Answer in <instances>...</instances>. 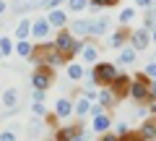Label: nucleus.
Returning <instances> with one entry per match:
<instances>
[{
	"instance_id": "obj_1",
	"label": "nucleus",
	"mask_w": 156,
	"mask_h": 141,
	"mask_svg": "<svg viewBox=\"0 0 156 141\" xmlns=\"http://www.w3.org/2000/svg\"><path fill=\"white\" fill-rule=\"evenodd\" d=\"M117 73H120V71H117L115 63L99 60V63H94V65H91V71H89V81H86V84H89V86H96V89H99V86H109L112 81H115Z\"/></svg>"
},
{
	"instance_id": "obj_2",
	"label": "nucleus",
	"mask_w": 156,
	"mask_h": 141,
	"mask_svg": "<svg viewBox=\"0 0 156 141\" xmlns=\"http://www.w3.org/2000/svg\"><path fill=\"white\" fill-rule=\"evenodd\" d=\"M128 97L135 105H151V102H156V97L151 94V79L143 71H138V73L133 76V84H130V94Z\"/></svg>"
},
{
	"instance_id": "obj_3",
	"label": "nucleus",
	"mask_w": 156,
	"mask_h": 141,
	"mask_svg": "<svg viewBox=\"0 0 156 141\" xmlns=\"http://www.w3.org/2000/svg\"><path fill=\"white\" fill-rule=\"evenodd\" d=\"M55 84V68L50 65H37L34 68V73H31V86L34 89H50V86Z\"/></svg>"
},
{
	"instance_id": "obj_4",
	"label": "nucleus",
	"mask_w": 156,
	"mask_h": 141,
	"mask_svg": "<svg viewBox=\"0 0 156 141\" xmlns=\"http://www.w3.org/2000/svg\"><path fill=\"white\" fill-rule=\"evenodd\" d=\"M81 133H86V131H83V123L57 125V128H55V136H52V141H76Z\"/></svg>"
},
{
	"instance_id": "obj_5",
	"label": "nucleus",
	"mask_w": 156,
	"mask_h": 141,
	"mask_svg": "<svg viewBox=\"0 0 156 141\" xmlns=\"http://www.w3.org/2000/svg\"><path fill=\"white\" fill-rule=\"evenodd\" d=\"M130 84H133V76L130 73H117L109 86H112V91L117 94V99H125V97L130 94Z\"/></svg>"
},
{
	"instance_id": "obj_6",
	"label": "nucleus",
	"mask_w": 156,
	"mask_h": 141,
	"mask_svg": "<svg viewBox=\"0 0 156 141\" xmlns=\"http://www.w3.org/2000/svg\"><path fill=\"white\" fill-rule=\"evenodd\" d=\"M130 45L135 47V50L138 52H146L148 50V45H151V32L148 29H133V32H130Z\"/></svg>"
},
{
	"instance_id": "obj_7",
	"label": "nucleus",
	"mask_w": 156,
	"mask_h": 141,
	"mask_svg": "<svg viewBox=\"0 0 156 141\" xmlns=\"http://www.w3.org/2000/svg\"><path fill=\"white\" fill-rule=\"evenodd\" d=\"M130 32H133V29H128V26H120L115 34H109V39H107V45H104V47H115V50L125 47V45L130 42Z\"/></svg>"
},
{
	"instance_id": "obj_8",
	"label": "nucleus",
	"mask_w": 156,
	"mask_h": 141,
	"mask_svg": "<svg viewBox=\"0 0 156 141\" xmlns=\"http://www.w3.org/2000/svg\"><path fill=\"white\" fill-rule=\"evenodd\" d=\"M55 115L60 120H68L70 115H76V102H73L70 97H60V99L55 102Z\"/></svg>"
},
{
	"instance_id": "obj_9",
	"label": "nucleus",
	"mask_w": 156,
	"mask_h": 141,
	"mask_svg": "<svg viewBox=\"0 0 156 141\" xmlns=\"http://www.w3.org/2000/svg\"><path fill=\"white\" fill-rule=\"evenodd\" d=\"M50 32H52V24L47 21V16H39L37 21L31 24V37L39 39V42H44V37H50Z\"/></svg>"
},
{
	"instance_id": "obj_10",
	"label": "nucleus",
	"mask_w": 156,
	"mask_h": 141,
	"mask_svg": "<svg viewBox=\"0 0 156 141\" xmlns=\"http://www.w3.org/2000/svg\"><path fill=\"white\" fill-rule=\"evenodd\" d=\"M62 52L57 50L52 42H44V65H50V68H60L62 65Z\"/></svg>"
},
{
	"instance_id": "obj_11",
	"label": "nucleus",
	"mask_w": 156,
	"mask_h": 141,
	"mask_svg": "<svg viewBox=\"0 0 156 141\" xmlns=\"http://www.w3.org/2000/svg\"><path fill=\"white\" fill-rule=\"evenodd\" d=\"M96 102L99 105H104L107 110H112V107H117V94L112 91V86H99V91H96Z\"/></svg>"
},
{
	"instance_id": "obj_12",
	"label": "nucleus",
	"mask_w": 156,
	"mask_h": 141,
	"mask_svg": "<svg viewBox=\"0 0 156 141\" xmlns=\"http://www.w3.org/2000/svg\"><path fill=\"white\" fill-rule=\"evenodd\" d=\"M81 63L83 65H94V63H99V47L94 45V42H89L86 39V45H83V50H81Z\"/></svg>"
},
{
	"instance_id": "obj_13",
	"label": "nucleus",
	"mask_w": 156,
	"mask_h": 141,
	"mask_svg": "<svg viewBox=\"0 0 156 141\" xmlns=\"http://www.w3.org/2000/svg\"><path fill=\"white\" fill-rule=\"evenodd\" d=\"M109 128H112V118H109V113H101V115H96V118L91 120V131H94L96 136L107 133Z\"/></svg>"
},
{
	"instance_id": "obj_14",
	"label": "nucleus",
	"mask_w": 156,
	"mask_h": 141,
	"mask_svg": "<svg viewBox=\"0 0 156 141\" xmlns=\"http://www.w3.org/2000/svg\"><path fill=\"white\" fill-rule=\"evenodd\" d=\"M138 133L143 136L146 141H156V118L154 115H148V118L138 125Z\"/></svg>"
},
{
	"instance_id": "obj_15",
	"label": "nucleus",
	"mask_w": 156,
	"mask_h": 141,
	"mask_svg": "<svg viewBox=\"0 0 156 141\" xmlns=\"http://www.w3.org/2000/svg\"><path fill=\"white\" fill-rule=\"evenodd\" d=\"M70 32L76 34L78 39H81V37H91V18H76V21L70 24Z\"/></svg>"
},
{
	"instance_id": "obj_16",
	"label": "nucleus",
	"mask_w": 156,
	"mask_h": 141,
	"mask_svg": "<svg viewBox=\"0 0 156 141\" xmlns=\"http://www.w3.org/2000/svg\"><path fill=\"white\" fill-rule=\"evenodd\" d=\"M135 60H138V50H135L130 42L125 47H120V55H117V63H120V65H133Z\"/></svg>"
},
{
	"instance_id": "obj_17",
	"label": "nucleus",
	"mask_w": 156,
	"mask_h": 141,
	"mask_svg": "<svg viewBox=\"0 0 156 141\" xmlns=\"http://www.w3.org/2000/svg\"><path fill=\"white\" fill-rule=\"evenodd\" d=\"M18 99H21V91L18 89H5L3 91V97H0V102H3V107L5 110H18Z\"/></svg>"
},
{
	"instance_id": "obj_18",
	"label": "nucleus",
	"mask_w": 156,
	"mask_h": 141,
	"mask_svg": "<svg viewBox=\"0 0 156 141\" xmlns=\"http://www.w3.org/2000/svg\"><path fill=\"white\" fill-rule=\"evenodd\" d=\"M47 21L52 24V29H62L68 26V13L62 8H52V11H47Z\"/></svg>"
},
{
	"instance_id": "obj_19",
	"label": "nucleus",
	"mask_w": 156,
	"mask_h": 141,
	"mask_svg": "<svg viewBox=\"0 0 156 141\" xmlns=\"http://www.w3.org/2000/svg\"><path fill=\"white\" fill-rule=\"evenodd\" d=\"M65 76H68V81H73V84H78V81H83V76H86V71H83V63H68L65 65Z\"/></svg>"
},
{
	"instance_id": "obj_20",
	"label": "nucleus",
	"mask_w": 156,
	"mask_h": 141,
	"mask_svg": "<svg viewBox=\"0 0 156 141\" xmlns=\"http://www.w3.org/2000/svg\"><path fill=\"white\" fill-rule=\"evenodd\" d=\"M109 32V18L99 16V18H91V37H101V34Z\"/></svg>"
},
{
	"instance_id": "obj_21",
	"label": "nucleus",
	"mask_w": 156,
	"mask_h": 141,
	"mask_svg": "<svg viewBox=\"0 0 156 141\" xmlns=\"http://www.w3.org/2000/svg\"><path fill=\"white\" fill-rule=\"evenodd\" d=\"M34 8H42V0H16V3H13V11H16L18 16L34 11Z\"/></svg>"
},
{
	"instance_id": "obj_22",
	"label": "nucleus",
	"mask_w": 156,
	"mask_h": 141,
	"mask_svg": "<svg viewBox=\"0 0 156 141\" xmlns=\"http://www.w3.org/2000/svg\"><path fill=\"white\" fill-rule=\"evenodd\" d=\"M76 115H78L81 120L91 115V99H89V97L81 94V99H76Z\"/></svg>"
},
{
	"instance_id": "obj_23",
	"label": "nucleus",
	"mask_w": 156,
	"mask_h": 141,
	"mask_svg": "<svg viewBox=\"0 0 156 141\" xmlns=\"http://www.w3.org/2000/svg\"><path fill=\"white\" fill-rule=\"evenodd\" d=\"M31 50H34V45H31L29 39H18V42H16V50H13V52H16L18 58H26V60H29Z\"/></svg>"
},
{
	"instance_id": "obj_24",
	"label": "nucleus",
	"mask_w": 156,
	"mask_h": 141,
	"mask_svg": "<svg viewBox=\"0 0 156 141\" xmlns=\"http://www.w3.org/2000/svg\"><path fill=\"white\" fill-rule=\"evenodd\" d=\"M31 24H34V21L21 18V24L16 26V37H18V39H29V37H31Z\"/></svg>"
},
{
	"instance_id": "obj_25",
	"label": "nucleus",
	"mask_w": 156,
	"mask_h": 141,
	"mask_svg": "<svg viewBox=\"0 0 156 141\" xmlns=\"http://www.w3.org/2000/svg\"><path fill=\"white\" fill-rule=\"evenodd\" d=\"M133 18H135V6H128V8H122V11H120L117 21H120V26H128Z\"/></svg>"
},
{
	"instance_id": "obj_26",
	"label": "nucleus",
	"mask_w": 156,
	"mask_h": 141,
	"mask_svg": "<svg viewBox=\"0 0 156 141\" xmlns=\"http://www.w3.org/2000/svg\"><path fill=\"white\" fill-rule=\"evenodd\" d=\"M42 128H44V118H37V115H34L31 123H29V133H31V136H39V133H42Z\"/></svg>"
},
{
	"instance_id": "obj_27",
	"label": "nucleus",
	"mask_w": 156,
	"mask_h": 141,
	"mask_svg": "<svg viewBox=\"0 0 156 141\" xmlns=\"http://www.w3.org/2000/svg\"><path fill=\"white\" fill-rule=\"evenodd\" d=\"M89 3H91V0H68V8H70L73 13H81V11L89 8Z\"/></svg>"
},
{
	"instance_id": "obj_28",
	"label": "nucleus",
	"mask_w": 156,
	"mask_h": 141,
	"mask_svg": "<svg viewBox=\"0 0 156 141\" xmlns=\"http://www.w3.org/2000/svg\"><path fill=\"white\" fill-rule=\"evenodd\" d=\"M13 50H16V45H13L8 37H0V52L8 58V55H13Z\"/></svg>"
},
{
	"instance_id": "obj_29",
	"label": "nucleus",
	"mask_w": 156,
	"mask_h": 141,
	"mask_svg": "<svg viewBox=\"0 0 156 141\" xmlns=\"http://www.w3.org/2000/svg\"><path fill=\"white\" fill-rule=\"evenodd\" d=\"M115 133L120 136V139H125V136L130 133V125H128V120H120V123H115Z\"/></svg>"
},
{
	"instance_id": "obj_30",
	"label": "nucleus",
	"mask_w": 156,
	"mask_h": 141,
	"mask_svg": "<svg viewBox=\"0 0 156 141\" xmlns=\"http://www.w3.org/2000/svg\"><path fill=\"white\" fill-rule=\"evenodd\" d=\"M140 71H143L148 79H156V60H154V58H151V60H146V65L140 68Z\"/></svg>"
},
{
	"instance_id": "obj_31",
	"label": "nucleus",
	"mask_w": 156,
	"mask_h": 141,
	"mask_svg": "<svg viewBox=\"0 0 156 141\" xmlns=\"http://www.w3.org/2000/svg\"><path fill=\"white\" fill-rule=\"evenodd\" d=\"M31 113L37 115V118H47V115H50V113H47V107H44V102H34V105H31Z\"/></svg>"
},
{
	"instance_id": "obj_32",
	"label": "nucleus",
	"mask_w": 156,
	"mask_h": 141,
	"mask_svg": "<svg viewBox=\"0 0 156 141\" xmlns=\"http://www.w3.org/2000/svg\"><path fill=\"white\" fill-rule=\"evenodd\" d=\"M0 141H18V133H16V128L0 131Z\"/></svg>"
},
{
	"instance_id": "obj_33",
	"label": "nucleus",
	"mask_w": 156,
	"mask_h": 141,
	"mask_svg": "<svg viewBox=\"0 0 156 141\" xmlns=\"http://www.w3.org/2000/svg\"><path fill=\"white\" fill-rule=\"evenodd\" d=\"M65 0H42V11H52V8H60Z\"/></svg>"
},
{
	"instance_id": "obj_34",
	"label": "nucleus",
	"mask_w": 156,
	"mask_h": 141,
	"mask_svg": "<svg viewBox=\"0 0 156 141\" xmlns=\"http://www.w3.org/2000/svg\"><path fill=\"white\" fill-rule=\"evenodd\" d=\"M143 29H148V32H154V29H156V18L151 16L148 11H146V16H143Z\"/></svg>"
},
{
	"instance_id": "obj_35",
	"label": "nucleus",
	"mask_w": 156,
	"mask_h": 141,
	"mask_svg": "<svg viewBox=\"0 0 156 141\" xmlns=\"http://www.w3.org/2000/svg\"><path fill=\"white\" fill-rule=\"evenodd\" d=\"M101 113H109V110H107L104 105H99V102H94V105H91V118H96V115H101Z\"/></svg>"
},
{
	"instance_id": "obj_36",
	"label": "nucleus",
	"mask_w": 156,
	"mask_h": 141,
	"mask_svg": "<svg viewBox=\"0 0 156 141\" xmlns=\"http://www.w3.org/2000/svg\"><path fill=\"white\" fill-rule=\"evenodd\" d=\"M91 3H99L101 8H115V6H120V0H91Z\"/></svg>"
},
{
	"instance_id": "obj_37",
	"label": "nucleus",
	"mask_w": 156,
	"mask_h": 141,
	"mask_svg": "<svg viewBox=\"0 0 156 141\" xmlns=\"http://www.w3.org/2000/svg\"><path fill=\"white\" fill-rule=\"evenodd\" d=\"M99 141H122V139H120L117 133H112V131H107V133H101V136H99Z\"/></svg>"
},
{
	"instance_id": "obj_38",
	"label": "nucleus",
	"mask_w": 156,
	"mask_h": 141,
	"mask_svg": "<svg viewBox=\"0 0 156 141\" xmlns=\"http://www.w3.org/2000/svg\"><path fill=\"white\" fill-rule=\"evenodd\" d=\"M122 141H146V139H143V136H140V133H138V131H130V133H128V136H125V139H122Z\"/></svg>"
},
{
	"instance_id": "obj_39",
	"label": "nucleus",
	"mask_w": 156,
	"mask_h": 141,
	"mask_svg": "<svg viewBox=\"0 0 156 141\" xmlns=\"http://www.w3.org/2000/svg\"><path fill=\"white\" fill-rule=\"evenodd\" d=\"M31 99L34 102H44V89H34L31 91Z\"/></svg>"
},
{
	"instance_id": "obj_40",
	"label": "nucleus",
	"mask_w": 156,
	"mask_h": 141,
	"mask_svg": "<svg viewBox=\"0 0 156 141\" xmlns=\"http://www.w3.org/2000/svg\"><path fill=\"white\" fill-rule=\"evenodd\" d=\"M154 3H156V0H135V6H138V8H151Z\"/></svg>"
},
{
	"instance_id": "obj_41",
	"label": "nucleus",
	"mask_w": 156,
	"mask_h": 141,
	"mask_svg": "<svg viewBox=\"0 0 156 141\" xmlns=\"http://www.w3.org/2000/svg\"><path fill=\"white\" fill-rule=\"evenodd\" d=\"M89 11H91V13H101V11H104V8H101L99 3H89Z\"/></svg>"
},
{
	"instance_id": "obj_42",
	"label": "nucleus",
	"mask_w": 156,
	"mask_h": 141,
	"mask_svg": "<svg viewBox=\"0 0 156 141\" xmlns=\"http://www.w3.org/2000/svg\"><path fill=\"white\" fill-rule=\"evenodd\" d=\"M5 11H8V3H5V0H0V16H3Z\"/></svg>"
},
{
	"instance_id": "obj_43",
	"label": "nucleus",
	"mask_w": 156,
	"mask_h": 141,
	"mask_svg": "<svg viewBox=\"0 0 156 141\" xmlns=\"http://www.w3.org/2000/svg\"><path fill=\"white\" fill-rule=\"evenodd\" d=\"M148 115H156V102H151V105H148Z\"/></svg>"
},
{
	"instance_id": "obj_44",
	"label": "nucleus",
	"mask_w": 156,
	"mask_h": 141,
	"mask_svg": "<svg viewBox=\"0 0 156 141\" xmlns=\"http://www.w3.org/2000/svg\"><path fill=\"white\" fill-rule=\"evenodd\" d=\"M146 11H148V13H151V16H154V18H156V3H154V6H151V8H146Z\"/></svg>"
},
{
	"instance_id": "obj_45",
	"label": "nucleus",
	"mask_w": 156,
	"mask_h": 141,
	"mask_svg": "<svg viewBox=\"0 0 156 141\" xmlns=\"http://www.w3.org/2000/svg\"><path fill=\"white\" fill-rule=\"evenodd\" d=\"M151 94L156 97V79H151Z\"/></svg>"
},
{
	"instance_id": "obj_46",
	"label": "nucleus",
	"mask_w": 156,
	"mask_h": 141,
	"mask_svg": "<svg viewBox=\"0 0 156 141\" xmlns=\"http://www.w3.org/2000/svg\"><path fill=\"white\" fill-rule=\"evenodd\" d=\"M151 42H154V45H156V29H154V32H151Z\"/></svg>"
},
{
	"instance_id": "obj_47",
	"label": "nucleus",
	"mask_w": 156,
	"mask_h": 141,
	"mask_svg": "<svg viewBox=\"0 0 156 141\" xmlns=\"http://www.w3.org/2000/svg\"><path fill=\"white\" fill-rule=\"evenodd\" d=\"M0 58H5V55H3V52H0Z\"/></svg>"
},
{
	"instance_id": "obj_48",
	"label": "nucleus",
	"mask_w": 156,
	"mask_h": 141,
	"mask_svg": "<svg viewBox=\"0 0 156 141\" xmlns=\"http://www.w3.org/2000/svg\"><path fill=\"white\" fill-rule=\"evenodd\" d=\"M154 60H156V52H154Z\"/></svg>"
},
{
	"instance_id": "obj_49",
	"label": "nucleus",
	"mask_w": 156,
	"mask_h": 141,
	"mask_svg": "<svg viewBox=\"0 0 156 141\" xmlns=\"http://www.w3.org/2000/svg\"><path fill=\"white\" fill-rule=\"evenodd\" d=\"M89 141H91V139H89Z\"/></svg>"
}]
</instances>
